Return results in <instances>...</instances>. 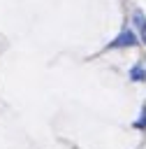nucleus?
<instances>
[{"label":"nucleus","instance_id":"f257e3e1","mask_svg":"<svg viewBox=\"0 0 146 149\" xmlns=\"http://www.w3.org/2000/svg\"><path fill=\"white\" fill-rule=\"evenodd\" d=\"M137 42H139V40H137V35H134V30L125 26V28L104 47V51H109V49H127V47H134Z\"/></svg>","mask_w":146,"mask_h":149},{"label":"nucleus","instance_id":"f03ea898","mask_svg":"<svg viewBox=\"0 0 146 149\" xmlns=\"http://www.w3.org/2000/svg\"><path fill=\"white\" fill-rule=\"evenodd\" d=\"M130 77H132L134 81H141V79H146V72H144V68H141V65H134V68H132V72H130Z\"/></svg>","mask_w":146,"mask_h":149},{"label":"nucleus","instance_id":"7ed1b4c3","mask_svg":"<svg viewBox=\"0 0 146 149\" xmlns=\"http://www.w3.org/2000/svg\"><path fill=\"white\" fill-rule=\"evenodd\" d=\"M134 23H137V28L144 33V37H146V19H144L141 12H134Z\"/></svg>","mask_w":146,"mask_h":149},{"label":"nucleus","instance_id":"20e7f679","mask_svg":"<svg viewBox=\"0 0 146 149\" xmlns=\"http://www.w3.org/2000/svg\"><path fill=\"white\" fill-rule=\"evenodd\" d=\"M144 119L141 121H137V128H146V109H144V114H141Z\"/></svg>","mask_w":146,"mask_h":149}]
</instances>
